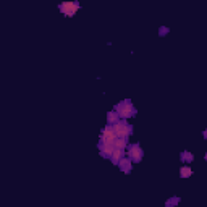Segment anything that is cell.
Returning a JSON list of instances; mask_svg holds the SVG:
<instances>
[{"mask_svg": "<svg viewBox=\"0 0 207 207\" xmlns=\"http://www.w3.org/2000/svg\"><path fill=\"white\" fill-rule=\"evenodd\" d=\"M204 159H205V160H207V152H205V155H204Z\"/></svg>", "mask_w": 207, "mask_h": 207, "instance_id": "2e32d148", "label": "cell"}, {"mask_svg": "<svg viewBox=\"0 0 207 207\" xmlns=\"http://www.w3.org/2000/svg\"><path fill=\"white\" fill-rule=\"evenodd\" d=\"M128 146H129V144H128V139H120V137H117L115 142H113V147H115V149H120V150H125Z\"/></svg>", "mask_w": 207, "mask_h": 207, "instance_id": "30bf717a", "label": "cell"}, {"mask_svg": "<svg viewBox=\"0 0 207 207\" xmlns=\"http://www.w3.org/2000/svg\"><path fill=\"white\" fill-rule=\"evenodd\" d=\"M191 175H193V168L189 165H185V167L180 168V177L181 178H189Z\"/></svg>", "mask_w": 207, "mask_h": 207, "instance_id": "8fae6325", "label": "cell"}, {"mask_svg": "<svg viewBox=\"0 0 207 207\" xmlns=\"http://www.w3.org/2000/svg\"><path fill=\"white\" fill-rule=\"evenodd\" d=\"M58 8L65 16H74V13H78V10H79V3L78 2H62L58 5Z\"/></svg>", "mask_w": 207, "mask_h": 207, "instance_id": "277c9868", "label": "cell"}, {"mask_svg": "<svg viewBox=\"0 0 207 207\" xmlns=\"http://www.w3.org/2000/svg\"><path fill=\"white\" fill-rule=\"evenodd\" d=\"M142 155H144V150L137 142H133L126 147V157L133 162V164H139L142 160Z\"/></svg>", "mask_w": 207, "mask_h": 207, "instance_id": "3957f363", "label": "cell"}, {"mask_svg": "<svg viewBox=\"0 0 207 207\" xmlns=\"http://www.w3.org/2000/svg\"><path fill=\"white\" fill-rule=\"evenodd\" d=\"M202 137H204V139H207V129H204V133H202Z\"/></svg>", "mask_w": 207, "mask_h": 207, "instance_id": "9a60e30c", "label": "cell"}, {"mask_svg": "<svg viewBox=\"0 0 207 207\" xmlns=\"http://www.w3.org/2000/svg\"><path fill=\"white\" fill-rule=\"evenodd\" d=\"M126 157V154H125V150H120V149H115L113 150V154H112V157H110V160H112V164L113 165H118L120 162Z\"/></svg>", "mask_w": 207, "mask_h": 207, "instance_id": "52a82bcc", "label": "cell"}, {"mask_svg": "<svg viewBox=\"0 0 207 207\" xmlns=\"http://www.w3.org/2000/svg\"><path fill=\"white\" fill-rule=\"evenodd\" d=\"M131 164H133V162H131L128 157H125L120 164H118V167H120V170L123 173H131Z\"/></svg>", "mask_w": 207, "mask_h": 207, "instance_id": "ba28073f", "label": "cell"}, {"mask_svg": "<svg viewBox=\"0 0 207 207\" xmlns=\"http://www.w3.org/2000/svg\"><path fill=\"white\" fill-rule=\"evenodd\" d=\"M112 128H113L117 137H120V139H128V137L133 134V126L128 125L126 120H120L118 123H115Z\"/></svg>", "mask_w": 207, "mask_h": 207, "instance_id": "7a4b0ae2", "label": "cell"}, {"mask_svg": "<svg viewBox=\"0 0 207 207\" xmlns=\"http://www.w3.org/2000/svg\"><path fill=\"white\" fill-rule=\"evenodd\" d=\"M178 202H180V197H172V199H168L165 202V207H175Z\"/></svg>", "mask_w": 207, "mask_h": 207, "instance_id": "4fadbf2b", "label": "cell"}, {"mask_svg": "<svg viewBox=\"0 0 207 207\" xmlns=\"http://www.w3.org/2000/svg\"><path fill=\"white\" fill-rule=\"evenodd\" d=\"M113 110L117 112L118 115H120L121 120H128V118L134 117V115L137 113L136 107L133 105V102H131L129 99H125V100H121V102H118V104L115 105Z\"/></svg>", "mask_w": 207, "mask_h": 207, "instance_id": "6da1fadb", "label": "cell"}, {"mask_svg": "<svg viewBox=\"0 0 207 207\" xmlns=\"http://www.w3.org/2000/svg\"><path fill=\"white\" fill-rule=\"evenodd\" d=\"M120 120H121V118H120V115H118L115 110H110L109 113H107V123H109V125H112V126H113L115 123H118Z\"/></svg>", "mask_w": 207, "mask_h": 207, "instance_id": "9c48e42d", "label": "cell"}, {"mask_svg": "<svg viewBox=\"0 0 207 207\" xmlns=\"http://www.w3.org/2000/svg\"><path fill=\"white\" fill-rule=\"evenodd\" d=\"M167 31H168L167 28H162V29H160V34H165V33H167Z\"/></svg>", "mask_w": 207, "mask_h": 207, "instance_id": "5bb4252c", "label": "cell"}, {"mask_svg": "<svg viewBox=\"0 0 207 207\" xmlns=\"http://www.w3.org/2000/svg\"><path fill=\"white\" fill-rule=\"evenodd\" d=\"M117 139V134H115V131L113 128H112V125H107L104 129H102V133H100V139L99 141H105V142H115Z\"/></svg>", "mask_w": 207, "mask_h": 207, "instance_id": "8992f818", "label": "cell"}, {"mask_svg": "<svg viewBox=\"0 0 207 207\" xmlns=\"http://www.w3.org/2000/svg\"><path fill=\"white\" fill-rule=\"evenodd\" d=\"M180 159H181V162H186V164H189V162L194 160V155L189 152V150H183V152L180 154Z\"/></svg>", "mask_w": 207, "mask_h": 207, "instance_id": "7c38bea8", "label": "cell"}, {"mask_svg": "<svg viewBox=\"0 0 207 207\" xmlns=\"http://www.w3.org/2000/svg\"><path fill=\"white\" fill-rule=\"evenodd\" d=\"M99 150H100V157L104 159H110L113 154V142H105V141H99Z\"/></svg>", "mask_w": 207, "mask_h": 207, "instance_id": "5b68a950", "label": "cell"}]
</instances>
